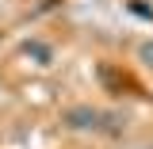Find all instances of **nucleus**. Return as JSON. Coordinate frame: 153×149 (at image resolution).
Masks as SVG:
<instances>
[{
    "mask_svg": "<svg viewBox=\"0 0 153 149\" xmlns=\"http://www.w3.org/2000/svg\"><path fill=\"white\" fill-rule=\"evenodd\" d=\"M65 119H69V126H76V130H100V119L103 115L92 111V107H73Z\"/></svg>",
    "mask_w": 153,
    "mask_h": 149,
    "instance_id": "nucleus-1",
    "label": "nucleus"
},
{
    "mask_svg": "<svg viewBox=\"0 0 153 149\" xmlns=\"http://www.w3.org/2000/svg\"><path fill=\"white\" fill-rule=\"evenodd\" d=\"M138 54H142L146 65H153V42H142V50H138Z\"/></svg>",
    "mask_w": 153,
    "mask_h": 149,
    "instance_id": "nucleus-2",
    "label": "nucleus"
}]
</instances>
